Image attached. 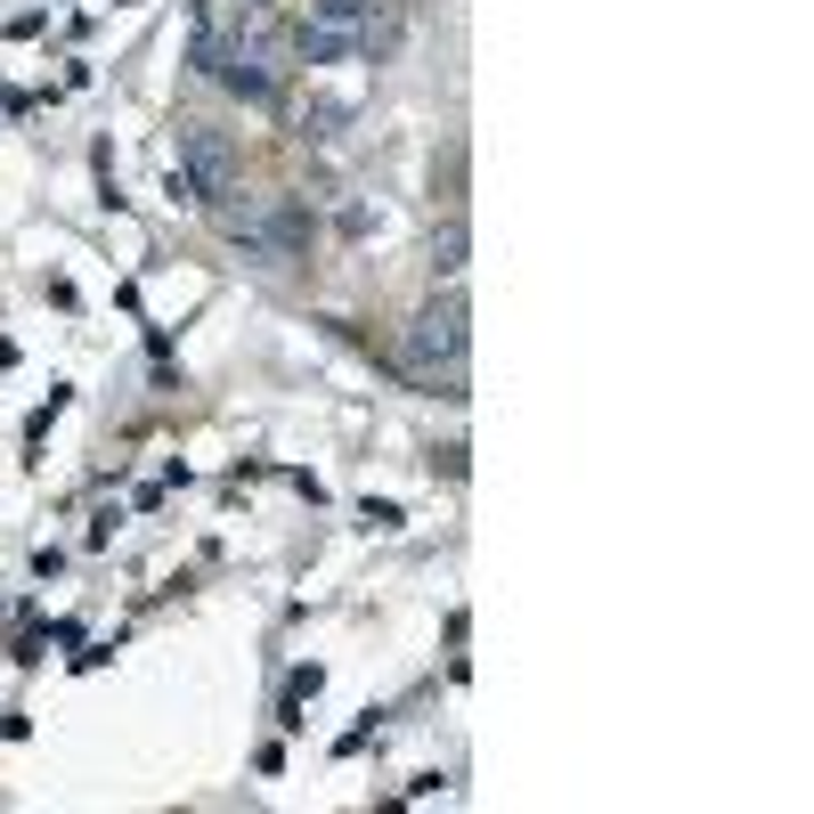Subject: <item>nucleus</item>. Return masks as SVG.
I'll return each instance as SVG.
<instances>
[{
  "label": "nucleus",
  "instance_id": "1",
  "mask_svg": "<svg viewBox=\"0 0 814 814\" xmlns=\"http://www.w3.org/2000/svg\"><path fill=\"white\" fill-rule=\"evenodd\" d=\"M196 66L245 98H277V24L269 0H196Z\"/></svg>",
  "mask_w": 814,
  "mask_h": 814
},
{
  "label": "nucleus",
  "instance_id": "2",
  "mask_svg": "<svg viewBox=\"0 0 814 814\" xmlns=\"http://www.w3.org/2000/svg\"><path fill=\"white\" fill-rule=\"evenodd\" d=\"M465 294H440L431 310L416 318V335H407V367L424 375V384H456L465 375Z\"/></svg>",
  "mask_w": 814,
  "mask_h": 814
},
{
  "label": "nucleus",
  "instance_id": "3",
  "mask_svg": "<svg viewBox=\"0 0 814 814\" xmlns=\"http://www.w3.org/2000/svg\"><path fill=\"white\" fill-rule=\"evenodd\" d=\"M367 41H375V0H310V24H301V58L310 66L359 58Z\"/></svg>",
  "mask_w": 814,
  "mask_h": 814
},
{
  "label": "nucleus",
  "instance_id": "4",
  "mask_svg": "<svg viewBox=\"0 0 814 814\" xmlns=\"http://www.w3.org/2000/svg\"><path fill=\"white\" fill-rule=\"evenodd\" d=\"M180 171H188V188L204 204L237 196V156H228V139L212 131V122H188V131H180Z\"/></svg>",
  "mask_w": 814,
  "mask_h": 814
}]
</instances>
